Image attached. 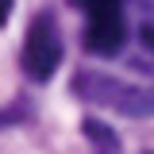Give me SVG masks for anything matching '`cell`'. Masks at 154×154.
I'll return each mask as SVG.
<instances>
[{
    "label": "cell",
    "mask_w": 154,
    "mask_h": 154,
    "mask_svg": "<svg viewBox=\"0 0 154 154\" xmlns=\"http://www.w3.org/2000/svg\"><path fill=\"white\" fill-rule=\"evenodd\" d=\"M8 16H12V0H0V27L8 23Z\"/></svg>",
    "instance_id": "obj_7"
},
{
    "label": "cell",
    "mask_w": 154,
    "mask_h": 154,
    "mask_svg": "<svg viewBox=\"0 0 154 154\" xmlns=\"http://www.w3.org/2000/svg\"><path fill=\"white\" fill-rule=\"evenodd\" d=\"M19 58H23V73L31 81H38V85H46L58 73V66H62V35H58L54 12H38L31 19V27L23 35V54Z\"/></svg>",
    "instance_id": "obj_2"
},
{
    "label": "cell",
    "mask_w": 154,
    "mask_h": 154,
    "mask_svg": "<svg viewBox=\"0 0 154 154\" xmlns=\"http://www.w3.org/2000/svg\"><path fill=\"white\" fill-rule=\"evenodd\" d=\"M73 96L96 108L119 112L127 119H146L154 116V85H131L104 69H77L73 73Z\"/></svg>",
    "instance_id": "obj_1"
},
{
    "label": "cell",
    "mask_w": 154,
    "mask_h": 154,
    "mask_svg": "<svg viewBox=\"0 0 154 154\" xmlns=\"http://www.w3.org/2000/svg\"><path fill=\"white\" fill-rule=\"evenodd\" d=\"M69 4L81 8L85 19H89V16H100V12H116V8H123V0H69Z\"/></svg>",
    "instance_id": "obj_5"
},
{
    "label": "cell",
    "mask_w": 154,
    "mask_h": 154,
    "mask_svg": "<svg viewBox=\"0 0 154 154\" xmlns=\"http://www.w3.org/2000/svg\"><path fill=\"white\" fill-rule=\"evenodd\" d=\"M139 38H143V46L154 54V23H143V27H139Z\"/></svg>",
    "instance_id": "obj_6"
},
{
    "label": "cell",
    "mask_w": 154,
    "mask_h": 154,
    "mask_svg": "<svg viewBox=\"0 0 154 154\" xmlns=\"http://www.w3.org/2000/svg\"><path fill=\"white\" fill-rule=\"evenodd\" d=\"M127 42V19H123V8L116 12H100V16L85 19V50L100 58H112L123 50Z\"/></svg>",
    "instance_id": "obj_3"
},
{
    "label": "cell",
    "mask_w": 154,
    "mask_h": 154,
    "mask_svg": "<svg viewBox=\"0 0 154 154\" xmlns=\"http://www.w3.org/2000/svg\"><path fill=\"white\" fill-rule=\"evenodd\" d=\"M4 123H12V112H0V127H4Z\"/></svg>",
    "instance_id": "obj_8"
},
{
    "label": "cell",
    "mask_w": 154,
    "mask_h": 154,
    "mask_svg": "<svg viewBox=\"0 0 154 154\" xmlns=\"http://www.w3.org/2000/svg\"><path fill=\"white\" fill-rule=\"evenodd\" d=\"M81 131H85V139H93V143H96V150H100V154H119V139H116V131L108 127V123H100V119H85Z\"/></svg>",
    "instance_id": "obj_4"
},
{
    "label": "cell",
    "mask_w": 154,
    "mask_h": 154,
    "mask_svg": "<svg viewBox=\"0 0 154 154\" xmlns=\"http://www.w3.org/2000/svg\"><path fill=\"white\" fill-rule=\"evenodd\" d=\"M143 154H154V150H143Z\"/></svg>",
    "instance_id": "obj_9"
}]
</instances>
